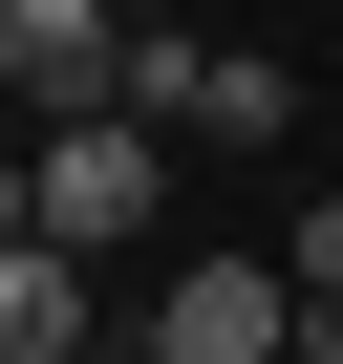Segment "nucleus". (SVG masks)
I'll return each mask as SVG.
<instances>
[{
	"label": "nucleus",
	"mask_w": 343,
	"mask_h": 364,
	"mask_svg": "<svg viewBox=\"0 0 343 364\" xmlns=\"http://www.w3.org/2000/svg\"><path fill=\"white\" fill-rule=\"evenodd\" d=\"M150 364H300V279H279V257H172Z\"/></svg>",
	"instance_id": "3"
},
{
	"label": "nucleus",
	"mask_w": 343,
	"mask_h": 364,
	"mask_svg": "<svg viewBox=\"0 0 343 364\" xmlns=\"http://www.w3.org/2000/svg\"><path fill=\"white\" fill-rule=\"evenodd\" d=\"M279 279H300V321H322V343H343V193H322V215H300V236H279Z\"/></svg>",
	"instance_id": "6"
},
{
	"label": "nucleus",
	"mask_w": 343,
	"mask_h": 364,
	"mask_svg": "<svg viewBox=\"0 0 343 364\" xmlns=\"http://www.w3.org/2000/svg\"><path fill=\"white\" fill-rule=\"evenodd\" d=\"M0 364H86V279L22 236V257H0Z\"/></svg>",
	"instance_id": "5"
},
{
	"label": "nucleus",
	"mask_w": 343,
	"mask_h": 364,
	"mask_svg": "<svg viewBox=\"0 0 343 364\" xmlns=\"http://www.w3.org/2000/svg\"><path fill=\"white\" fill-rule=\"evenodd\" d=\"M43 236V150H0V257H22Z\"/></svg>",
	"instance_id": "7"
},
{
	"label": "nucleus",
	"mask_w": 343,
	"mask_h": 364,
	"mask_svg": "<svg viewBox=\"0 0 343 364\" xmlns=\"http://www.w3.org/2000/svg\"><path fill=\"white\" fill-rule=\"evenodd\" d=\"M150 215H172V150H150V129H65V150H43V257L150 236Z\"/></svg>",
	"instance_id": "4"
},
{
	"label": "nucleus",
	"mask_w": 343,
	"mask_h": 364,
	"mask_svg": "<svg viewBox=\"0 0 343 364\" xmlns=\"http://www.w3.org/2000/svg\"><path fill=\"white\" fill-rule=\"evenodd\" d=\"M86 364H150V343H86Z\"/></svg>",
	"instance_id": "8"
},
{
	"label": "nucleus",
	"mask_w": 343,
	"mask_h": 364,
	"mask_svg": "<svg viewBox=\"0 0 343 364\" xmlns=\"http://www.w3.org/2000/svg\"><path fill=\"white\" fill-rule=\"evenodd\" d=\"M129 129L150 150H279L300 65H258V43H129Z\"/></svg>",
	"instance_id": "2"
},
{
	"label": "nucleus",
	"mask_w": 343,
	"mask_h": 364,
	"mask_svg": "<svg viewBox=\"0 0 343 364\" xmlns=\"http://www.w3.org/2000/svg\"><path fill=\"white\" fill-rule=\"evenodd\" d=\"M0 107H22V150L129 129V22L107 0H0Z\"/></svg>",
	"instance_id": "1"
},
{
	"label": "nucleus",
	"mask_w": 343,
	"mask_h": 364,
	"mask_svg": "<svg viewBox=\"0 0 343 364\" xmlns=\"http://www.w3.org/2000/svg\"><path fill=\"white\" fill-rule=\"evenodd\" d=\"M300 364H343V343H322V321H300Z\"/></svg>",
	"instance_id": "9"
}]
</instances>
